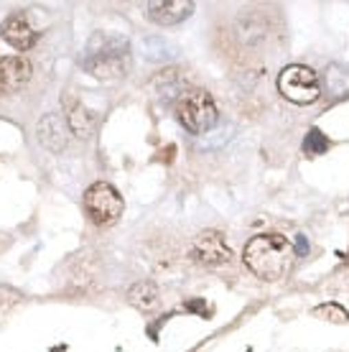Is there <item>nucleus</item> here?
<instances>
[{
  "mask_svg": "<svg viewBox=\"0 0 349 352\" xmlns=\"http://www.w3.org/2000/svg\"><path fill=\"white\" fill-rule=\"evenodd\" d=\"M296 258V248L291 245L286 235H255L247 245H245L243 261L250 271L262 278V281H278L291 271Z\"/></svg>",
  "mask_w": 349,
  "mask_h": 352,
  "instance_id": "1",
  "label": "nucleus"
},
{
  "mask_svg": "<svg viewBox=\"0 0 349 352\" xmlns=\"http://www.w3.org/2000/svg\"><path fill=\"white\" fill-rule=\"evenodd\" d=\"M158 301H161V294H158V286L150 281H138L128 289V304L135 307L138 311L148 314V311H156Z\"/></svg>",
  "mask_w": 349,
  "mask_h": 352,
  "instance_id": "12",
  "label": "nucleus"
},
{
  "mask_svg": "<svg viewBox=\"0 0 349 352\" xmlns=\"http://www.w3.org/2000/svg\"><path fill=\"white\" fill-rule=\"evenodd\" d=\"M329 138L324 135L319 128H311V131L306 133L304 138V153H308V156H319V153H326L329 151Z\"/></svg>",
  "mask_w": 349,
  "mask_h": 352,
  "instance_id": "13",
  "label": "nucleus"
},
{
  "mask_svg": "<svg viewBox=\"0 0 349 352\" xmlns=\"http://www.w3.org/2000/svg\"><path fill=\"white\" fill-rule=\"evenodd\" d=\"M314 314L322 319H329V322H334V324H344V322H349V311L344 307H339V304H322V307L314 309Z\"/></svg>",
  "mask_w": 349,
  "mask_h": 352,
  "instance_id": "14",
  "label": "nucleus"
},
{
  "mask_svg": "<svg viewBox=\"0 0 349 352\" xmlns=\"http://www.w3.org/2000/svg\"><path fill=\"white\" fill-rule=\"evenodd\" d=\"M0 34H3V38H5L13 49H18V52H28V49L36 44L34 26H31L28 18L21 16V13H13V16L5 18L3 26H0Z\"/></svg>",
  "mask_w": 349,
  "mask_h": 352,
  "instance_id": "10",
  "label": "nucleus"
},
{
  "mask_svg": "<svg viewBox=\"0 0 349 352\" xmlns=\"http://www.w3.org/2000/svg\"><path fill=\"white\" fill-rule=\"evenodd\" d=\"M278 89L280 95L296 102V105H308L319 100L322 95V85H319V74L311 67L304 64H291L278 74Z\"/></svg>",
  "mask_w": 349,
  "mask_h": 352,
  "instance_id": "4",
  "label": "nucleus"
},
{
  "mask_svg": "<svg viewBox=\"0 0 349 352\" xmlns=\"http://www.w3.org/2000/svg\"><path fill=\"white\" fill-rule=\"evenodd\" d=\"M176 115L181 125L194 135L201 133H210L217 125V105H214V97L201 87H189L183 89L179 100H176Z\"/></svg>",
  "mask_w": 349,
  "mask_h": 352,
  "instance_id": "3",
  "label": "nucleus"
},
{
  "mask_svg": "<svg viewBox=\"0 0 349 352\" xmlns=\"http://www.w3.org/2000/svg\"><path fill=\"white\" fill-rule=\"evenodd\" d=\"M122 210H125V202H122L120 192L113 184L97 182L85 192V212H87L89 220L100 225V228L120 220Z\"/></svg>",
  "mask_w": 349,
  "mask_h": 352,
  "instance_id": "5",
  "label": "nucleus"
},
{
  "mask_svg": "<svg viewBox=\"0 0 349 352\" xmlns=\"http://www.w3.org/2000/svg\"><path fill=\"white\" fill-rule=\"evenodd\" d=\"M38 141L49 151H61L67 146V128L61 123V115L52 113L38 123Z\"/></svg>",
  "mask_w": 349,
  "mask_h": 352,
  "instance_id": "11",
  "label": "nucleus"
},
{
  "mask_svg": "<svg viewBox=\"0 0 349 352\" xmlns=\"http://www.w3.org/2000/svg\"><path fill=\"white\" fill-rule=\"evenodd\" d=\"M192 258L201 265H222L232 258V250L219 230H204L192 243Z\"/></svg>",
  "mask_w": 349,
  "mask_h": 352,
  "instance_id": "6",
  "label": "nucleus"
},
{
  "mask_svg": "<svg viewBox=\"0 0 349 352\" xmlns=\"http://www.w3.org/2000/svg\"><path fill=\"white\" fill-rule=\"evenodd\" d=\"M64 118H67V128H69L74 135H79V138H89L97 128L95 115L79 102L77 97H74V92H67V95H64Z\"/></svg>",
  "mask_w": 349,
  "mask_h": 352,
  "instance_id": "9",
  "label": "nucleus"
},
{
  "mask_svg": "<svg viewBox=\"0 0 349 352\" xmlns=\"http://www.w3.org/2000/svg\"><path fill=\"white\" fill-rule=\"evenodd\" d=\"M146 13L158 26H176L183 18L192 16L194 3L189 0H153V3H146Z\"/></svg>",
  "mask_w": 349,
  "mask_h": 352,
  "instance_id": "7",
  "label": "nucleus"
},
{
  "mask_svg": "<svg viewBox=\"0 0 349 352\" xmlns=\"http://www.w3.org/2000/svg\"><path fill=\"white\" fill-rule=\"evenodd\" d=\"M31 80V62L23 56L0 59V95H13Z\"/></svg>",
  "mask_w": 349,
  "mask_h": 352,
  "instance_id": "8",
  "label": "nucleus"
},
{
  "mask_svg": "<svg viewBox=\"0 0 349 352\" xmlns=\"http://www.w3.org/2000/svg\"><path fill=\"white\" fill-rule=\"evenodd\" d=\"M85 69L97 80H120L131 69V44L120 34L100 31L89 38Z\"/></svg>",
  "mask_w": 349,
  "mask_h": 352,
  "instance_id": "2",
  "label": "nucleus"
},
{
  "mask_svg": "<svg viewBox=\"0 0 349 352\" xmlns=\"http://www.w3.org/2000/svg\"><path fill=\"white\" fill-rule=\"evenodd\" d=\"M304 253H308V243L304 240V235H298V250H296V256H304Z\"/></svg>",
  "mask_w": 349,
  "mask_h": 352,
  "instance_id": "15",
  "label": "nucleus"
}]
</instances>
